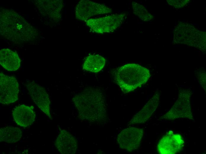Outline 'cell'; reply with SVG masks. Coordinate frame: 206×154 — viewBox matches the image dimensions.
<instances>
[{
    "label": "cell",
    "instance_id": "obj_3",
    "mask_svg": "<svg viewBox=\"0 0 206 154\" xmlns=\"http://www.w3.org/2000/svg\"><path fill=\"white\" fill-rule=\"evenodd\" d=\"M191 94V92L189 90H181L175 104L160 119L174 120L180 118L193 120L190 101Z\"/></svg>",
    "mask_w": 206,
    "mask_h": 154
},
{
    "label": "cell",
    "instance_id": "obj_5",
    "mask_svg": "<svg viewBox=\"0 0 206 154\" xmlns=\"http://www.w3.org/2000/svg\"><path fill=\"white\" fill-rule=\"evenodd\" d=\"M19 84L13 76L5 75L0 73V102L8 105L18 99Z\"/></svg>",
    "mask_w": 206,
    "mask_h": 154
},
{
    "label": "cell",
    "instance_id": "obj_10",
    "mask_svg": "<svg viewBox=\"0 0 206 154\" xmlns=\"http://www.w3.org/2000/svg\"><path fill=\"white\" fill-rule=\"evenodd\" d=\"M159 95L155 94L139 112L134 115L128 125L142 123L146 122L155 111L159 104Z\"/></svg>",
    "mask_w": 206,
    "mask_h": 154
},
{
    "label": "cell",
    "instance_id": "obj_7",
    "mask_svg": "<svg viewBox=\"0 0 206 154\" xmlns=\"http://www.w3.org/2000/svg\"><path fill=\"white\" fill-rule=\"evenodd\" d=\"M143 135L142 129L130 127L122 130L118 134L117 142L121 149L132 152L138 149Z\"/></svg>",
    "mask_w": 206,
    "mask_h": 154
},
{
    "label": "cell",
    "instance_id": "obj_2",
    "mask_svg": "<svg viewBox=\"0 0 206 154\" xmlns=\"http://www.w3.org/2000/svg\"><path fill=\"white\" fill-rule=\"evenodd\" d=\"M151 76L147 68L135 63H128L115 71L114 79L124 93H127L145 84Z\"/></svg>",
    "mask_w": 206,
    "mask_h": 154
},
{
    "label": "cell",
    "instance_id": "obj_12",
    "mask_svg": "<svg viewBox=\"0 0 206 154\" xmlns=\"http://www.w3.org/2000/svg\"><path fill=\"white\" fill-rule=\"evenodd\" d=\"M12 115L15 121L21 126L26 127L31 125L35 121L36 114L29 106L20 105L14 109Z\"/></svg>",
    "mask_w": 206,
    "mask_h": 154
},
{
    "label": "cell",
    "instance_id": "obj_1",
    "mask_svg": "<svg viewBox=\"0 0 206 154\" xmlns=\"http://www.w3.org/2000/svg\"><path fill=\"white\" fill-rule=\"evenodd\" d=\"M80 117L90 122L102 123L107 120L104 97L97 89H87L73 99Z\"/></svg>",
    "mask_w": 206,
    "mask_h": 154
},
{
    "label": "cell",
    "instance_id": "obj_16",
    "mask_svg": "<svg viewBox=\"0 0 206 154\" xmlns=\"http://www.w3.org/2000/svg\"><path fill=\"white\" fill-rule=\"evenodd\" d=\"M132 6L133 13L141 19L145 21L151 19V15L142 6L135 2H132Z\"/></svg>",
    "mask_w": 206,
    "mask_h": 154
},
{
    "label": "cell",
    "instance_id": "obj_15",
    "mask_svg": "<svg viewBox=\"0 0 206 154\" xmlns=\"http://www.w3.org/2000/svg\"><path fill=\"white\" fill-rule=\"evenodd\" d=\"M22 133L18 127L7 126L0 129V140L7 143H15L19 141L21 137Z\"/></svg>",
    "mask_w": 206,
    "mask_h": 154
},
{
    "label": "cell",
    "instance_id": "obj_4",
    "mask_svg": "<svg viewBox=\"0 0 206 154\" xmlns=\"http://www.w3.org/2000/svg\"><path fill=\"white\" fill-rule=\"evenodd\" d=\"M125 14H115L97 18H90L85 22L93 32L99 34L114 31L122 23Z\"/></svg>",
    "mask_w": 206,
    "mask_h": 154
},
{
    "label": "cell",
    "instance_id": "obj_11",
    "mask_svg": "<svg viewBox=\"0 0 206 154\" xmlns=\"http://www.w3.org/2000/svg\"><path fill=\"white\" fill-rule=\"evenodd\" d=\"M55 145L59 151L62 154H74L77 151L78 142L70 132L63 130L57 137Z\"/></svg>",
    "mask_w": 206,
    "mask_h": 154
},
{
    "label": "cell",
    "instance_id": "obj_13",
    "mask_svg": "<svg viewBox=\"0 0 206 154\" xmlns=\"http://www.w3.org/2000/svg\"><path fill=\"white\" fill-rule=\"evenodd\" d=\"M20 60L17 53L9 49L0 51V63L5 69L9 71L16 70L19 68Z\"/></svg>",
    "mask_w": 206,
    "mask_h": 154
},
{
    "label": "cell",
    "instance_id": "obj_6",
    "mask_svg": "<svg viewBox=\"0 0 206 154\" xmlns=\"http://www.w3.org/2000/svg\"><path fill=\"white\" fill-rule=\"evenodd\" d=\"M112 12V9L104 4L87 0L80 1L76 5L75 10L76 18L85 22L93 16Z\"/></svg>",
    "mask_w": 206,
    "mask_h": 154
},
{
    "label": "cell",
    "instance_id": "obj_9",
    "mask_svg": "<svg viewBox=\"0 0 206 154\" xmlns=\"http://www.w3.org/2000/svg\"><path fill=\"white\" fill-rule=\"evenodd\" d=\"M27 88L35 104L48 116L50 115V101L48 94L42 86L33 81L29 82Z\"/></svg>",
    "mask_w": 206,
    "mask_h": 154
},
{
    "label": "cell",
    "instance_id": "obj_8",
    "mask_svg": "<svg viewBox=\"0 0 206 154\" xmlns=\"http://www.w3.org/2000/svg\"><path fill=\"white\" fill-rule=\"evenodd\" d=\"M184 145L181 136L170 131L160 140L157 145V151L160 154H175L182 150Z\"/></svg>",
    "mask_w": 206,
    "mask_h": 154
},
{
    "label": "cell",
    "instance_id": "obj_14",
    "mask_svg": "<svg viewBox=\"0 0 206 154\" xmlns=\"http://www.w3.org/2000/svg\"><path fill=\"white\" fill-rule=\"evenodd\" d=\"M105 63V60L103 57L98 54L90 55L86 58L83 68L86 71L97 73L102 70Z\"/></svg>",
    "mask_w": 206,
    "mask_h": 154
}]
</instances>
